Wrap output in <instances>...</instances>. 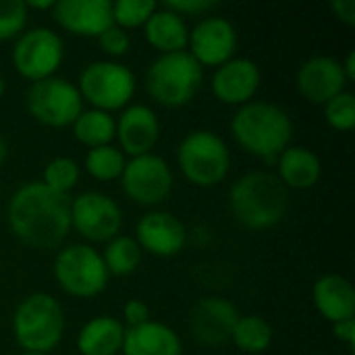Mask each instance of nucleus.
<instances>
[{
  "mask_svg": "<svg viewBox=\"0 0 355 355\" xmlns=\"http://www.w3.org/2000/svg\"><path fill=\"white\" fill-rule=\"evenodd\" d=\"M8 225L25 245L52 250L71 229V198L40 181H31L12 193Z\"/></svg>",
  "mask_w": 355,
  "mask_h": 355,
  "instance_id": "1",
  "label": "nucleus"
},
{
  "mask_svg": "<svg viewBox=\"0 0 355 355\" xmlns=\"http://www.w3.org/2000/svg\"><path fill=\"white\" fill-rule=\"evenodd\" d=\"M233 216L248 229H268L289 210V191L283 181L266 171H252L231 187Z\"/></svg>",
  "mask_w": 355,
  "mask_h": 355,
  "instance_id": "2",
  "label": "nucleus"
},
{
  "mask_svg": "<svg viewBox=\"0 0 355 355\" xmlns=\"http://www.w3.org/2000/svg\"><path fill=\"white\" fill-rule=\"evenodd\" d=\"M233 137L250 152L266 162H275L285 148H289L293 125L289 114L268 102L243 104L231 121Z\"/></svg>",
  "mask_w": 355,
  "mask_h": 355,
  "instance_id": "3",
  "label": "nucleus"
},
{
  "mask_svg": "<svg viewBox=\"0 0 355 355\" xmlns=\"http://www.w3.org/2000/svg\"><path fill=\"white\" fill-rule=\"evenodd\" d=\"M204 67L187 52H168L152 60L146 73L150 96L162 106H183L202 87Z\"/></svg>",
  "mask_w": 355,
  "mask_h": 355,
  "instance_id": "4",
  "label": "nucleus"
},
{
  "mask_svg": "<svg viewBox=\"0 0 355 355\" xmlns=\"http://www.w3.org/2000/svg\"><path fill=\"white\" fill-rule=\"evenodd\" d=\"M17 343L31 354H48L58 345L64 331L60 304L48 293H33L23 300L12 318Z\"/></svg>",
  "mask_w": 355,
  "mask_h": 355,
  "instance_id": "5",
  "label": "nucleus"
},
{
  "mask_svg": "<svg viewBox=\"0 0 355 355\" xmlns=\"http://www.w3.org/2000/svg\"><path fill=\"white\" fill-rule=\"evenodd\" d=\"M177 158L183 175L200 187H214L227 177L231 166L227 144L206 129L189 133L181 141Z\"/></svg>",
  "mask_w": 355,
  "mask_h": 355,
  "instance_id": "6",
  "label": "nucleus"
},
{
  "mask_svg": "<svg viewBox=\"0 0 355 355\" xmlns=\"http://www.w3.org/2000/svg\"><path fill=\"white\" fill-rule=\"evenodd\" d=\"M135 92V75L129 67L112 60H96L79 75V94L98 110L123 108Z\"/></svg>",
  "mask_w": 355,
  "mask_h": 355,
  "instance_id": "7",
  "label": "nucleus"
},
{
  "mask_svg": "<svg viewBox=\"0 0 355 355\" xmlns=\"http://www.w3.org/2000/svg\"><path fill=\"white\" fill-rule=\"evenodd\" d=\"M54 277L67 293L77 297L98 295L108 283V270L102 256L81 243L69 245L56 256Z\"/></svg>",
  "mask_w": 355,
  "mask_h": 355,
  "instance_id": "8",
  "label": "nucleus"
},
{
  "mask_svg": "<svg viewBox=\"0 0 355 355\" xmlns=\"http://www.w3.org/2000/svg\"><path fill=\"white\" fill-rule=\"evenodd\" d=\"M79 89L62 77H46L33 81L27 89V108L33 119L48 127L73 125L81 114Z\"/></svg>",
  "mask_w": 355,
  "mask_h": 355,
  "instance_id": "9",
  "label": "nucleus"
},
{
  "mask_svg": "<svg viewBox=\"0 0 355 355\" xmlns=\"http://www.w3.org/2000/svg\"><path fill=\"white\" fill-rule=\"evenodd\" d=\"M62 56V40L48 27H35L25 31L17 40L12 50L15 69L31 81L52 77V73L60 67Z\"/></svg>",
  "mask_w": 355,
  "mask_h": 355,
  "instance_id": "10",
  "label": "nucleus"
},
{
  "mask_svg": "<svg viewBox=\"0 0 355 355\" xmlns=\"http://www.w3.org/2000/svg\"><path fill=\"white\" fill-rule=\"evenodd\" d=\"M71 225L89 241H108L119 235L123 212L110 196L85 191L71 202Z\"/></svg>",
  "mask_w": 355,
  "mask_h": 355,
  "instance_id": "11",
  "label": "nucleus"
},
{
  "mask_svg": "<svg viewBox=\"0 0 355 355\" xmlns=\"http://www.w3.org/2000/svg\"><path fill=\"white\" fill-rule=\"evenodd\" d=\"M125 193L144 206L162 202L173 189V173L164 158L154 154L135 156L123 168Z\"/></svg>",
  "mask_w": 355,
  "mask_h": 355,
  "instance_id": "12",
  "label": "nucleus"
},
{
  "mask_svg": "<svg viewBox=\"0 0 355 355\" xmlns=\"http://www.w3.org/2000/svg\"><path fill=\"white\" fill-rule=\"evenodd\" d=\"M191 56L204 67H220L231 60L237 48V31L231 21L223 17H208L200 21L189 33Z\"/></svg>",
  "mask_w": 355,
  "mask_h": 355,
  "instance_id": "13",
  "label": "nucleus"
},
{
  "mask_svg": "<svg viewBox=\"0 0 355 355\" xmlns=\"http://www.w3.org/2000/svg\"><path fill=\"white\" fill-rule=\"evenodd\" d=\"M239 320L237 308L223 297H204L196 304L189 327L193 337L204 345H223L233 337Z\"/></svg>",
  "mask_w": 355,
  "mask_h": 355,
  "instance_id": "14",
  "label": "nucleus"
},
{
  "mask_svg": "<svg viewBox=\"0 0 355 355\" xmlns=\"http://www.w3.org/2000/svg\"><path fill=\"white\" fill-rule=\"evenodd\" d=\"M52 10L54 21L75 35H100L114 25L110 0H60Z\"/></svg>",
  "mask_w": 355,
  "mask_h": 355,
  "instance_id": "15",
  "label": "nucleus"
},
{
  "mask_svg": "<svg viewBox=\"0 0 355 355\" xmlns=\"http://www.w3.org/2000/svg\"><path fill=\"white\" fill-rule=\"evenodd\" d=\"M347 83L343 64L331 56H314L306 60L297 73V87L302 96L314 104H327L343 92Z\"/></svg>",
  "mask_w": 355,
  "mask_h": 355,
  "instance_id": "16",
  "label": "nucleus"
},
{
  "mask_svg": "<svg viewBox=\"0 0 355 355\" xmlns=\"http://www.w3.org/2000/svg\"><path fill=\"white\" fill-rule=\"evenodd\" d=\"M260 85V69L250 58L223 62L212 77V92L225 104H248Z\"/></svg>",
  "mask_w": 355,
  "mask_h": 355,
  "instance_id": "17",
  "label": "nucleus"
},
{
  "mask_svg": "<svg viewBox=\"0 0 355 355\" xmlns=\"http://www.w3.org/2000/svg\"><path fill=\"white\" fill-rule=\"evenodd\" d=\"M187 231L183 223L168 212H150L137 223V243L156 256H175L183 250Z\"/></svg>",
  "mask_w": 355,
  "mask_h": 355,
  "instance_id": "18",
  "label": "nucleus"
},
{
  "mask_svg": "<svg viewBox=\"0 0 355 355\" xmlns=\"http://www.w3.org/2000/svg\"><path fill=\"white\" fill-rule=\"evenodd\" d=\"M114 135L119 137L123 150L127 154H131L133 158L150 154V150L156 146L158 135H160L158 116L154 114L152 108H148L144 104L129 106L119 116Z\"/></svg>",
  "mask_w": 355,
  "mask_h": 355,
  "instance_id": "19",
  "label": "nucleus"
},
{
  "mask_svg": "<svg viewBox=\"0 0 355 355\" xmlns=\"http://www.w3.org/2000/svg\"><path fill=\"white\" fill-rule=\"evenodd\" d=\"M125 355H181V339L173 329L162 322H144L125 331L123 339Z\"/></svg>",
  "mask_w": 355,
  "mask_h": 355,
  "instance_id": "20",
  "label": "nucleus"
},
{
  "mask_svg": "<svg viewBox=\"0 0 355 355\" xmlns=\"http://www.w3.org/2000/svg\"><path fill=\"white\" fill-rule=\"evenodd\" d=\"M314 304L318 312L333 324L349 320L355 314L354 285L339 275L320 277L314 285Z\"/></svg>",
  "mask_w": 355,
  "mask_h": 355,
  "instance_id": "21",
  "label": "nucleus"
},
{
  "mask_svg": "<svg viewBox=\"0 0 355 355\" xmlns=\"http://www.w3.org/2000/svg\"><path fill=\"white\" fill-rule=\"evenodd\" d=\"M320 173V158L308 148H285L279 156V179L287 189H310L318 183Z\"/></svg>",
  "mask_w": 355,
  "mask_h": 355,
  "instance_id": "22",
  "label": "nucleus"
},
{
  "mask_svg": "<svg viewBox=\"0 0 355 355\" xmlns=\"http://www.w3.org/2000/svg\"><path fill=\"white\" fill-rule=\"evenodd\" d=\"M146 37L156 50L168 54V52L185 50L189 42V31L183 17L162 8V10H154L146 21Z\"/></svg>",
  "mask_w": 355,
  "mask_h": 355,
  "instance_id": "23",
  "label": "nucleus"
},
{
  "mask_svg": "<svg viewBox=\"0 0 355 355\" xmlns=\"http://www.w3.org/2000/svg\"><path fill=\"white\" fill-rule=\"evenodd\" d=\"M125 329L116 318L100 316L89 320L77 339V347L83 355H114L121 352Z\"/></svg>",
  "mask_w": 355,
  "mask_h": 355,
  "instance_id": "24",
  "label": "nucleus"
},
{
  "mask_svg": "<svg viewBox=\"0 0 355 355\" xmlns=\"http://www.w3.org/2000/svg\"><path fill=\"white\" fill-rule=\"evenodd\" d=\"M116 131V123L114 119L104 112V110H81V114L75 119L73 123V133L75 137L92 148L98 146H108V141L114 137Z\"/></svg>",
  "mask_w": 355,
  "mask_h": 355,
  "instance_id": "25",
  "label": "nucleus"
},
{
  "mask_svg": "<svg viewBox=\"0 0 355 355\" xmlns=\"http://www.w3.org/2000/svg\"><path fill=\"white\" fill-rule=\"evenodd\" d=\"M231 339L248 354H262L272 343V327L262 316H243L237 320Z\"/></svg>",
  "mask_w": 355,
  "mask_h": 355,
  "instance_id": "26",
  "label": "nucleus"
},
{
  "mask_svg": "<svg viewBox=\"0 0 355 355\" xmlns=\"http://www.w3.org/2000/svg\"><path fill=\"white\" fill-rule=\"evenodd\" d=\"M102 260H104L108 272L131 275L139 266V262H141V248H139V243L133 237L116 235L106 245V252H104Z\"/></svg>",
  "mask_w": 355,
  "mask_h": 355,
  "instance_id": "27",
  "label": "nucleus"
},
{
  "mask_svg": "<svg viewBox=\"0 0 355 355\" xmlns=\"http://www.w3.org/2000/svg\"><path fill=\"white\" fill-rule=\"evenodd\" d=\"M125 158L123 152L112 148V146H98L92 148L89 154L85 156V168L92 177L100 181H112L123 175L125 168Z\"/></svg>",
  "mask_w": 355,
  "mask_h": 355,
  "instance_id": "28",
  "label": "nucleus"
},
{
  "mask_svg": "<svg viewBox=\"0 0 355 355\" xmlns=\"http://www.w3.org/2000/svg\"><path fill=\"white\" fill-rule=\"evenodd\" d=\"M79 181V166L75 160L67 158V156H58L54 160H50L46 164L44 171V185L58 191V193H67L69 189H73Z\"/></svg>",
  "mask_w": 355,
  "mask_h": 355,
  "instance_id": "29",
  "label": "nucleus"
},
{
  "mask_svg": "<svg viewBox=\"0 0 355 355\" xmlns=\"http://www.w3.org/2000/svg\"><path fill=\"white\" fill-rule=\"evenodd\" d=\"M156 10L154 0H116L112 2V21L119 27L146 25L150 15Z\"/></svg>",
  "mask_w": 355,
  "mask_h": 355,
  "instance_id": "30",
  "label": "nucleus"
},
{
  "mask_svg": "<svg viewBox=\"0 0 355 355\" xmlns=\"http://www.w3.org/2000/svg\"><path fill=\"white\" fill-rule=\"evenodd\" d=\"M327 121L339 129L347 131L355 125V96L352 92H341L327 102Z\"/></svg>",
  "mask_w": 355,
  "mask_h": 355,
  "instance_id": "31",
  "label": "nucleus"
},
{
  "mask_svg": "<svg viewBox=\"0 0 355 355\" xmlns=\"http://www.w3.org/2000/svg\"><path fill=\"white\" fill-rule=\"evenodd\" d=\"M27 23V2L0 0V40L15 37Z\"/></svg>",
  "mask_w": 355,
  "mask_h": 355,
  "instance_id": "32",
  "label": "nucleus"
},
{
  "mask_svg": "<svg viewBox=\"0 0 355 355\" xmlns=\"http://www.w3.org/2000/svg\"><path fill=\"white\" fill-rule=\"evenodd\" d=\"M100 40V46L106 54L110 56H123L129 52V46H131V40L127 35V31L119 25H110L106 31H102L98 35Z\"/></svg>",
  "mask_w": 355,
  "mask_h": 355,
  "instance_id": "33",
  "label": "nucleus"
},
{
  "mask_svg": "<svg viewBox=\"0 0 355 355\" xmlns=\"http://www.w3.org/2000/svg\"><path fill=\"white\" fill-rule=\"evenodd\" d=\"M216 2L214 0H166L164 8L171 12H177L179 17L183 15H200L206 12L210 8H214Z\"/></svg>",
  "mask_w": 355,
  "mask_h": 355,
  "instance_id": "34",
  "label": "nucleus"
},
{
  "mask_svg": "<svg viewBox=\"0 0 355 355\" xmlns=\"http://www.w3.org/2000/svg\"><path fill=\"white\" fill-rule=\"evenodd\" d=\"M125 320L131 324V327H139L144 322L150 320V310L144 302L139 300H129L125 304Z\"/></svg>",
  "mask_w": 355,
  "mask_h": 355,
  "instance_id": "35",
  "label": "nucleus"
},
{
  "mask_svg": "<svg viewBox=\"0 0 355 355\" xmlns=\"http://www.w3.org/2000/svg\"><path fill=\"white\" fill-rule=\"evenodd\" d=\"M331 8L335 10V15L343 23H347V25H354L355 23V0H333Z\"/></svg>",
  "mask_w": 355,
  "mask_h": 355,
  "instance_id": "36",
  "label": "nucleus"
},
{
  "mask_svg": "<svg viewBox=\"0 0 355 355\" xmlns=\"http://www.w3.org/2000/svg\"><path fill=\"white\" fill-rule=\"evenodd\" d=\"M335 337H337L339 341H343V343H349V345H354V341H355L354 318L337 322V324H335Z\"/></svg>",
  "mask_w": 355,
  "mask_h": 355,
  "instance_id": "37",
  "label": "nucleus"
},
{
  "mask_svg": "<svg viewBox=\"0 0 355 355\" xmlns=\"http://www.w3.org/2000/svg\"><path fill=\"white\" fill-rule=\"evenodd\" d=\"M343 71H345V77H347V79H355V52L354 50L347 54V60H345V64H343Z\"/></svg>",
  "mask_w": 355,
  "mask_h": 355,
  "instance_id": "38",
  "label": "nucleus"
},
{
  "mask_svg": "<svg viewBox=\"0 0 355 355\" xmlns=\"http://www.w3.org/2000/svg\"><path fill=\"white\" fill-rule=\"evenodd\" d=\"M31 6H35V8H54V0H31L29 2Z\"/></svg>",
  "mask_w": 355,
  "mask_h": 355,
  "instance_id": "39",
  "label": "nucleus"
},
{
  "mask_svg": "<svg viewBox=\"0 0 355 355\" xmlns=\"http://www.w3.org/2000/svg\"><path fill=\"white\" fill-rule=\"evenodd\" d=\"M6 156H8V146H6V141L2 139V135H0V166H2V162L6 160Z\"/></svg>",
  "mask_w": 355,
  "mask_h": 355,
  "instance_id": "40",
  "label": "nucleus"
},
{
  "mask_svg": "<svg viewBox=\"0 0 355 355\" xmlns=\"http://www.w3.org/2000/svg\"><path fill=\"white\" fill-rule=\"evenodd\" d=\"M2 94H4V81H2V77H0V98H2Z\"/></svg>",
  "mask_w": 355,
  "mask_h": 355,
  "instance_id": "41",
  "label": "nucleus"
},
{
  "mask_svg": "<svg viewBox=\"0 0 355 355\" xmlns=\"http://www.w3.org/2000/svg\"><path fill=\"white\" fill-rule=\"evenodd\" d=\"M23 355H46V354H31V352H27V354H23Z\"/></svg>",
  "mask_w": 355,
  "mask_h": 355,
  "instance_id": "42",
  "label": "nucleus"
}]
</instances>
